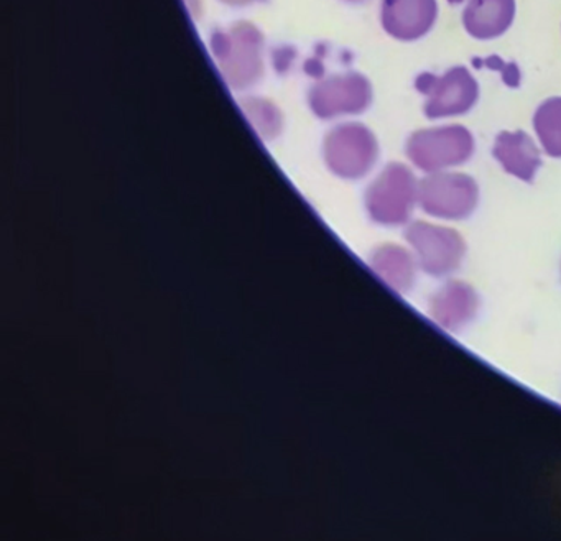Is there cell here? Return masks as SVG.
Instances as JSON below:
<instances>
[{"instance_id":"cell-1","label":"cell","mask_w":561,"mask_h":541,"mask_svg":"<svg viewBox=\"0 0 561 541\" xmlns=\"http://www.w3.org/2000/svg\"><path fill=\"white\" fill-rule=\"evenodd\" d=\"M476 142L461 124L420 129L409 137L405 156L423 173L443 172L465 165L474 153Z\"/></svg>"},{"instance_id":"cell-2","label":"cell","mask_w":561,"mask_h":541,"mask_svg":"<svg viewBox=\"0 0 561 541\" xmlns=\"http://www.w3.org/2000/svg\"><path fill=\"white\" fill-rule=\"evenodd\" d=\"M419 183L405 163H389L367 188L366 206L373 221L380 226H407L419 205Z\"/></svg>"},{"instance_id":"cell-3","label":"cell","mask_w":561,"mask_h":541,"mask_svg":"<svg viewBox=\"0 0 561 541\" xmlns=\"http://www.w3.org/2000/svg\"><path fill=\"white\" fill-rule=\"evenodd\" d=\"M405 241L419 261L420 270L433 278L451 277L468 254V244L456 229L422 219L407 225Z\"/></svg>"},{"instance_id":"cell-4","label":"cell","mask_w":561,"mask_h":541,"mask_svg":"<svg viewBox=\"0 0 561 541\" xmlns=\"http://www.w3.org/2000/svg\"><path fill=\"white\" fill-rule=\"evenodd\" d=\"M478 182L459 172L426 173L419 183V206L430 218L465 221L479 206Z\"/></svg>"},{"instance_id":"cell-5","label":"cell","mask_w":561,"mask_h":541,"mask_svg":"<svg viewBox=\"0 0 561 541\" xmlns=\"http://www.w3.org/2000/svg\"><path fill=\"white\" fill-rule=\"evenodd\" d=\"M481 297L468 281L449 278L439 285L428 300L426 313L433 323L448 333H461L478 316Z\"/></svg>"},{"instance_id":"cell-6","label":"cell","mask_w":561,"mask_h":541,"mask_svg":"<svg viewBox=\"0 0 561 541\" xmlns=\"http://www.w3.org/2000/svg\"><path fill=\"white\" fill-rule=\"evenodd\" d=\"M379 146L376 137L360 124L340 127L331 142V162L346 179H360L376 165Z\"/></svg>"},{"instance_id":"cell-7","label":"cell","mask_w":561,"mask_h":541,"mask_svg":"<svg viewBox=\"0 0 561 541\" xmlns=\"http://www.w3.org/2000/svg\"><path fill=\"white\" fill-rule=\"evenodd\" d=\"M479 84L466 67H453L438 80L433 93L423 106L428 119H446L462 116L476 106Z\"/></svg>"},{"instance_id":"cell-8","label":"cell","mask_w":561,"mask_h":541,"mask_svg":"<svg viewBox=\"0 0 561 541\" xmlns=\"http://www.w3.org/2000/svg\"><path fill=\"white\" fill-rule=\"evenodd\" d=\"M436 19V0H382V27L396 41H420L430 34Z\"/></svg>"},{"instance_id":"cell-9","label":"cell","mask_w":561,"mask_h":541,"mask_svg":"<svg viewBox=\"0 0 561 541\" xmlns=\"http://www.w3.org/2000/svg\"><path fill=\"white\" fill-rule=\"evenodd\" d=\"M492 156L501 163L505 173L531 183L541 166V153L535 140L524 130H502L494 140Z\"/></svg>"},{"instance_id":"cell-10","label":"cell","mask_w":561,"mask_h":541,"mask_svg":"<svg viewBox=\"0 0 561 541\" xmlns=\"http://www.w3.org/2000/svg\"><path fill=\"white\" fill-rule=\"evenodd\" d=\"M515 11V0H468L462 25L476 41H494L511 28Z\"/></svg>"},{"instance_id":"cell-11","label":"cell","mask_w":561,"mask_h":541,"mask_svg":"<svg viewBox=\"0 0 561 541\" xmlns=\"http://www.w3.org/2000/svg\"><path fill=\"white\" fill-rule=\"evenodd\" d=\"M373 270L397 293H409L416 285L420 265L412 249L383 244L370 255Z\"/></svg>"},{"instance_id":"cell-12","label":"cell","mask_w":561,"mask_h":541,"mask_svg":"<svg viewBox=\"0 0 561 541\" xmlns=\"http://www.w3.org/2000/svg\"><path fill=\"white\" fill-rule=\"evenodd\" d=\"M534 129L543 152L551 159H561V97H550L537 107Z\"/></svg>"},{"instance_id":"cell-13","label":"cell","mask_w":561,"mask_h":541,"mask_svg":"<svg viewBox=\"0 0 561 541\" xmlns=\"http://www.w3.org/2000/svg\"><path fill=\"white\" fill-rule=\"evenodd\" d=\"M502 74V83L507 88H512V90H517L522 83V73L520 68H518L517 64L511 61V64H505L504 70L501 71Z\"/></svg>"},{"instance_id":"cell-14","label":"cell","mask_w":561,"mask_h":541,"mask_svg":"<svg viewBox=\"0 0 561 541\" xmlns=\"http://www.w3.org/2000/svg\"><path fill=\"white\" fill-rule=\"evenodd\" d=\"M438 80L439 78L433 73L419 74L415 80V90L423 94V96H430L433 90H435L436 84H438Z\"/></svg>"},{"instance_id":"cell-15","label":"cell","mask_w":561,"mask_h":541,"mask_svg":"<svg viewBox=\"0 0 561 541\" xmlns=\"http://www.w3.org/2000/svg\"><path fill=\"white\" fill-rule=\"evenodd\" d=\"M484 67L488 68V70L499 71V73H501V71L504 70L505 61L502 60L499 55H491V57L485 58Z\"/></svg>"},{"instance_id":"cell-16","label":"cell","mask_w":561,"mask_h":541,"mask_svg":"<svg viewBox=\"0 0 561 541\" xmlns=\"http://www.w3.org/2000/svg\"><path fill=\"white\" fill-rule=\"evenodd\" d=\"M472 67H474L476 70H481V68H484V60H481V58H472Z\"/></svg>"},{"instance_id":"cell-17","label":"cell","mask_w":561,"mask_h":541,"mask_svg":"<svg viewBox=\"0 0 561 541\" xmlns=\"http://www.w3.org/2000/svg\"><path fill=\"white\" fill-rule=\"evenodd\" d=\"M462 2H465V0H448L449 5H459L462 4Z\"/></svg>"}]
</instances>
